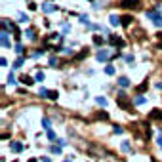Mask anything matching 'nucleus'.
Returning <instances> with one entry per match:
<instances>
[{
    "label": "nucleus",
    "mask_w": 162,
    "mask_h": 162,
    "mask_svg": "<svg viewBox=\"0 0 162 162\" xmlns=\"http://www.w3.org/2000/svg\"><path fill=\"white\" fill-rule=\"evenodd\" d=\"M2 27H4V31H12V33L15 34V38H19V29L15 27V25H13L12 21H8V19H4V21H2Z\"/></svg>",
    "instance_id": "f257e3e1"
},
{
    "label": "nucleus",
    "mask_w": 162,
    "mask_h": 162,
    "mask_svg": "<svg viewBox=\"0 0 162 162\" xmlns=\"http://www.w3.org/2000/svg\"><path fill=\"white\" fill-rule=\"evenodd\" d=\"M111 55H113V54H111V52H109V50H99L96 57H97V61H107V59H109V57H111Z\"/></svg>",
    "instance_id": "f03ea898"
},
{
    "label": "nucleus",
    "mask_w": 162,
    "mask_h": 162,
    "mask_svg": "<svg viewBox=\"0 0 162 162\" xmlns=\"http://www.w3.org/2000/svg\"><path fill=\"white\" fill-rule=\"evenodd\" d=\"M0 42H2V48H10V38H8V31H2V34H0Z\"/></svg>",
    "instance_id": "7ed1b4c3"
},
{
    "label": "nucleus",
    "mask_w": 162,
    "mask_h": 162,
    "mask_svg": "<svg viewBox=\"0 0 162 162\" xmlns=\"http://www.w3.org/2000/svg\"><path fill=\"white\" fill-rule=\"evenodd\" d=\"M120 6H122V8H139V2H137V0H122Z\"/></svg>",
    "instance_id": "20e7f679"
},
{
    "label": "nucleus",
    "mask_w": 162,
    "mask_h": 162,
    "mask_svg": "<svg viewBox=\"0 0 162 162\" xmlns=\"http://www.w3.org/2000/svg\"><path fill=\"white\" fill-rule=\"evenodd\" d=\"M10 151H12V153H21L23 145L19 143V141H13V143H10Z\"/></svg>",
    "instance_id": "39448f33"
},
{
    "label": "nucleus",
    "mask_w": 162,
    "mask_h": 162,
    "mask_svg": "<svg viewBox=\"0 0 162 162\" xmlns=\"http://www.w3.org/2000/svg\"><path fill=\"white\" fill-rule=\"evenodd\" d=\"M57 6H54V2H46L44 6H42V12L44 13H52V12H55Z\"/></svg>",
    "instance_id": "423d86ee"
},
{
    "label": "nucleus",
    "mask_w": 162,
    "mask_h": 162,
    "mask_svg": "<svg viewBox=\"0 0 162 162\" xmlns=\"http://www.w3.org/2000/svg\"><path fill=\"white\" fill-rule=\"evenodd\" d=\"M147 17L153 19V21H156V19L162 17V15H160V12H158V8H156V10H149V12H147Z\"/></svg>",
    "instance_id": "0eeeda50"
},
{
    "label": "nucleus",
    "mask_w": 162,
    "mask_h": 162,
    "mask_svg": "<svg viewBox=\"0 0 162 162\" xmlns=\"http://www.w3.org/2000/svg\"><path fill=\"white\" fill-rule=\"evenodd\" d=\"M109 42H111L113 46H118V48H122V46H124V40H122V38H116V36H111V38H109Z\"/></svg>",
    "instance_id": "6e6552de"
},
{
    "label": "nucleus",
    "mask_w": 162,
    "mask_h": 162,
    "mask_svg": "<svg viewBox=\"0 0 162 162\" xmlns=\"http://www.w3.org/2000/svg\"><path fill=\"white\" fill-rule=\"evenodd\" d=\"M118 105L122 107V109H128V101H126V96H124V93H120V97H118Z\"/></svg>",
    "instance_id": "1a4fd4ad"
},
{
    "label": "nucleus",
    "mask_w": 162,
    "mask_h": 162,
    "mask_svg": "<svg viewBox=\"0 0 162 162\" xmlns=\"http://www.w3.org/2000/svg\"><path fill=\"white\" fill-rule=\"evenodd\" d=\"M118 86H120V88H128V86H130V80H128L126 76H120V78H118Z\"/></svg>",
    "instance_id": "9d476101"
},
{
    "label": "nucleus",
    "mask_w": 162,
    "mask_h": 162,
    "mask_svg": "<svg viewBox=\"0 0 162 162\" xmlns=\"http://www.w3.org/2000/svg\"><path fill=\"white\" fill-rule=\"evenodd\" d=\"M120 21H122V25H124V27H130V23H132L134 19H132V15H124V17L120 19Z\"/></svg>",
    "instance_id": "9b49d317"
},
{
    "label": "nucleus",
    "mask_w": 162,
    "mask_h": 162,
    "mask_svg": "<svg viewBox=\"0 0 162 162\" xmlns=\"http://www.w3.org/2000/svg\"><path fill=\"white\" fill-rule=\"evenodd\" d=\"M109 21H111V25H114V27H116V25H120V17L118 15H111V17H109Z\"/></svg>",
    "instance_id": "f8f14e48"
},
{
    "label": "nucleus",
    "mask_w": 162,
    "mask_h": 162,
    "mask_svg": "<svg viewBox=\"0 0 162 162\" xmlns=\"http://www.w3.org/2000/svg\"><path fill=\"white\" fill-rule=\"evenodd\" d=\"M151 118H155V120H158V118H162V113L158 111V109H155V111H151Z\"/></svg>",
    "instance_id": "ddd939ff"
},
{
    "label": "nucleus",
    "mask_w": 162,
    "mask_h": 162,
    "mask_svg": "<svg viewBox=\"0 0 162 162\" xmlns=\"http://www.w3.org/2000/svg\"><path fill=\"white\" fill-rule=\"evenodd\" d=\"M96 101H97V105H101V107H107V99L103 97V96H99V97H96Z\"/></svg>",
    "instance_id": "4468645a"
},
{
    "label": "nucleus",
    "mask_w": 162,
    "mask_h": 162,
    "mask_svg": "<svg viewBox=\"0 0 162 162\" xmlns=\"http://www.w3.org/2000/svg\"><path fill=\"white\" fill-rule=\"evenodd\" d=\"M120 149H122L124 153H130V149H132V147H130V141H122V145H120Z\"/></svg>",
    "instance_id": "2eb2a0df"
},
{
    "label": "nucleus",
    "mask_w": 162,
    "mask_h": 162,
    "mask_svg": "<svg viewBox=\"0 0 162 162\" xmlns=\"http://www.w3.org/2000/svg\"><path fill=\"white\" fill-rule=\"evenodd\" d=\"M134 103H135V105H143V103H145V97H143V96H135Z\"/></svg>",
    "instance_id": "dca6fc26"
},
{
    "label": "nucleus",
    "mask_w": 162,
    "mask_h": 162,
    "mask_svg": "<svg viewBox=\"0 0 162 162\" xmlns=\"http://www.w3.org/2000/svg\"><path fill=\"white\" fill-rule=\"evenodd\" d=\"M21 82H23V84H27V86L34 84V82H33V78H31V76H23V78H21Z\"/></svg>",
    "instance_id": "f3484780"
},
{
    "label": "nucleus",
    "mask_w": 162,
    "mask_h": 162,
    "mask_svg": "<svg viewBox=\"0 0 162 162\" xmlns=\"http://www.w3.org/2000/svg\"><path fill=\"white\" fill-rule=\"evenodd\" d=\"M25 34H27V38H29V40H34V38H36V36H34V31H33V29H27V33H25Z\"/></svg>",
    "instance_id": "a211bd4d"
},
{
    "label": "nucleus",
    "mask_w": 162,
    "mask_h": 162,
    "mask_svg": "<svg viewBox=\"0 0 162 162\" xmlns=\"http://www.w3.org/2000/svg\"><path fill=\"white\" fill-rule=\"evenodd\" d=\"M105 72H107L109 76H111V75H114V67H113V65H107V67H105Z\"/></svg>",
    "instance_id": "6ab92c4d"
},
{
    "label": "nucleus",
    "mask_w": 162,
    "mask_h": 162,
    "mask_svg": "<svg viewBox=\"0 0 162 162\" xmlns=\"http://www.w3.org/2000/svg\"><path fill=\"white\" fill-rule=\"evenodd\" d=\"M80 21L84 23V25H88V27H90V17H88V15H80Z\"/></svg>",
    "instance_id": "aec40b11"
},
{
    "label": "nucleus",
    "mask_w": 162,
    "mask_h": 162,
    "mask_svg": "<svg viewBox=\"0 0 162 162\" xmlns=\"http://www.w3.org/2000/svg\"><path fill=\"white\" fill-rule=\"evenodd\" d=\"M25 63V61H23V57H19V59L17 61H15V63H13V69H19V67H21Z\"/></svg>",
    "instance_id": "412c9836"
},
{
    "label": "nucleus",
    "mask_w": 162,
    "mask_h": 162,
    "mask_svg": "<svg viewBox=\"0 0 162 162\" xmlns=\"http://www.w3.org/2000/svg\"><path fill=\"white\" fill-rule=\"evenodd\" d=\"M48 92H50V90H46V88H40V90H38V96H44V97H48Z\"/></svg>",
    "instance_id": "4be33fe9"
},
{
    "label": "nucleus",
    "mask_w": 162,
    "mask_h": 162,
    "mask_svg": "<svg viewBox=\"0 0 162 162\" xmlns=\"http://www.w3.org/2000/svg\"><path fill=\"white\" fill-rule=\"evenodd\" d=\"M42 126L46 130H50V118H42Z\"/></svg>",
    "instance_id": "5701e85b"
},
{
    "label": "nucleus",
    "mask_w": 162,
    "mask_h": 162,
    "mask_svg": "<svg viewBox=\"0 0 162 162\" xmlns=\"http://www.w3.org/2000/svg\"><path fill=\"white\" fill-rule=\"evenodd\" d=\"M36 80H38V82H42V80H44V72H42V71L36 72Z\"/></svg>",
    "instance_id": "b1692460"
},
{
    "label": "nucleus",
    "mask_w": 162,
    "mask_h": 162,
    "mask_svg": "<svg viewBox=\"0 0 162 162\" xmlns=\"http://www.w3.org/2000/svg\"><path fill=\"white\" fill-rule=\"evenodd\" d=\"M17 17H19V21H21V23H25V21H29V17H27V15H25V13H19V15H17Z\"/></svg>",
    "instance_id": "393cba45"
},
{
    "label": "nucleus",
    "mask_w": 162,
    "mask_h": 162,
    "mask_svg": "<svg viewBox=\"0 0 162 162\" xmlns=\"http://www.w3.org/2000/svg\"><path fill=\"white\" fill-rule=\"evenodd\" d=\"M57 63H59V59H57V57H50V65H52V67H55Z\"/></svg>",
    "instance_id": "a878e982"
},
{
    "label": "nucleus",
    "mask_w": 162,
    "mask_h": 162,
    "mask_svg": "<svg viewBox=\"0 0 162 162\" xmlns=\"http://www.w3.org/2000/svg\"><path fill=\"white\" fill-rule=\"evenodd\" d=\"M8 82H10V84H15V76H13V72H10V75H8Z\"/></svg>",
    "instance_id": "bb28decb"
},
{
    "label": "nucleus",
    "mask_w": 162,
    "mask_h": 162,
    "mask_svg": "<svg viewBox=\"0 0 162 162\" xmlns=\"http://www.w3.org/2000/svg\"><path fill=\"white\" fill-rule=\"evenodd\" d=\"M93 42H96V44L99 46V44H103V42H105V40H103L101 36H96V38H93Z\"/></svg>",
    "instance_id": "cd10ccee"
},
{
    "label": "nucleus",
    "mask_w": 162,
    "mask_h": 162,
    "mask_svg": "<svg viewBox=\"0 0 162 162\" xmlns=\"http://www.w3.org/2000/svg\"><path fill=\"white\" fill-rule=\"evenodd\" d=\"M52 153H55V155H59V153H61V147H59V145H57V147H55V145H54V147H52Z\"/></svg>",
    "instance_id": "c85d7f7f"
},
{
    "label": "nucleus",
    "mask_w": 162,
    "mask_h": 162,
    "mask_svg": "<svg viewBox=\"0 0 162 162\" xmlns=\"http://www.w3.org/2000/svg\"><path fill=\"white\" fill-rule=\"evenodd\" d=\"M48 99H57V92H48Z\"/></svg>",
    "instance_id": "c756f323"
},
{
    "label": "nucleus",
    "mask_w": 162,
    "mask_h": 162,
    "mask_svg": "<svg viewBox=\"0 0 162 162\" xmlns=\"http://www.w3.org/2000/svg\"><path fill=\"white\" fill-rule=\"evenodd\" d=\"M42 55H44V52H34V54H33L34 59H38V57H42Z\"/></svg>",
    "instance_id": "7c9ffc66"
},
{
    "label": "nucleus",
    "mask_w": 162,
    "mask_h": 162,
    "mask_svg": "<svg viewBox=\"0 0 162 162\" xmlns=\"http://www.w3.org/2000/svg\"><path fill=\"white\" fill-rule=\"evenodd\" d=\"M15 52H17V54H21V52H23V46H21V44H15Z\"/></svg>",
    "instance_id": "2f4dec72"
},
{
    "label": "nucleus",
    "mask_w": 162,
    "mask_h": 162,
    "mask_svg": "<svg viewBox=\"0 0 162 162\" xmlns=\"http://www.w3.org/2000/svg\"><path fill=\"white\" fill-rule=\"evenodd\" d=\"M145 88H147V82H143V84H141V86H137V92H143Z\"/></svg>",
    "instance_id": "473e14b6"
},
{
    "label": "nucleus",
    "mask_w": 162,
    "mask_h": 162,
    "mask_svg": "<svg viewBox=\"0 0 162 162\" xmlns=\"http://www.w3.org/2000/svg\"><path fill=\"white\" fill-rule=\"evenodd\" d=\"M122 132H124V130H122V128H120V126H114V134H118V135H120V134H122Z\"/></svg>",
    "instance_id": "72a5a7b5"
},
{
    "label": "nucleus",
    "mask_w": 162,
    "mask_h": 162,
    "mask_svg": "<svg viewBox=\"0 0 162 162\" xmlns=\"http://www.w3.org/2000/svg\"><path fill=\"white\" fill-rule=\"evenodd\" d=\"M48 137H50L52 141H54V139H55V134H54V132H52V130H48Z\"/></svg>",
    "instance_id": "f704fd0d"
},
{
    "label": "nucleus",
    "mask_w": 162,
    "mask_h": 162,
    "mask_svg": "<svg viewBox=\"0 0 162 162\" xmlns=\"http://www.w3.org/2000/svg\"><path fill=\"white\" fill-rule=\"evenodd\" d=\"M156 145L162 149V135H158V137H156Z\"/></svg>",
    "instance_id": "c9c22d12"
},
{
    "label": "nucleus",
    "mask_w": 162,
    "mask_h": 162,
    "mask_svg": "<svg viewBox=\"0 0 162 162\" xmlns=\"http://www.w3.org/2000/svg\"><path fill=\"white\" fill-rule=\"evenodd\" d=\"M155 25H156V27H160V29H162V17H158V19H156V21H155Z\"/></svg>",
    "instance_id": "e433bc0d"
},
{
    "label": "nucleus",
    "mask_w": 162,
    "mask_h": 162,
    "mask_svg": "<svg viewBox=\"0 0 162 162\" xmlns=\"http://www.w3.org/2000/svg\"><path fill=\"white\" fill-rule=\"evenodd\" d=\"M126 61L128 63H134V55H126Z\"/></svg>",
    "instance_id": "4c0bfd02"
},
{
    "label": "nucleus",
    "mask_w": 162,
    "mask_h": 162,
    "mask_svg": "<svg viewBox=\"0 0 162 162\" xmlns=\"http://www.w3.org/2000/svg\"><path fill=\"white\" fill-rule=\"evenodd\" d=\"M63 31H65V33H69V31H71V27H69L67 23H63Z\"/></svg>",
    "instance_id": "58836bf2"
},
{
    "label": "nucleus",
    "mask_w": 162,
    "mask_h": 162,
    "mask_svg": "<svg viewBox=\"0 0 162 162\" xmlns=\"http://www.w3.org/2000/svg\"><path fill=\"white\" fill-rule=\"evenodd\" d=\"M42 162H52V160L50 158H42Z\"/></svg>",
    "instance_id": "ea45409f"
},
{
    "label": "nucleus",
    "mask_w": 162,
    "mask_h": 162,
    "mask_svg": "<svg viewBox=\"0 0 162 162\" xmlns=\"http://www.w3.org/2000/svg\"><path fill=\"white\" fill-rule=\"evenodd\" d=\"M29 162H36V160H34V158H31V160H29Z\"/></svg>",
    "instance_id": "a19ab883"
},
{
    "label": "nucleus",
    "mask_w": 162,
    "mask_h": 162,
    "mask_svg": "<svg viewBox=\"0 0 162 162\" xmlns=\"http://www.w3.org/2000/svg\"><path fill=\"white\" fill-rule=\"evenodd\" d=\"M65 162H72V160H65Z\"/></svg>",
    "instance_id": "79ce46f5"
}]
</instances>
